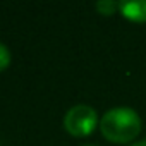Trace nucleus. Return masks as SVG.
I'll return each mask as SVG.
<instances>
[{
  "instance_id": "6",
  "label": "nucleus",
  "mask_w": 146,
  "mask_h": 146,
  "mask_svg": "<svg viewBox=\"0 0 146 146\" xmlns=\"http://www.w3.org/2000/svg\"><path fill=\"white\" fill-rule=\"evenodd\" d=\"M131 146H146V139H141V141H136V143H132Z\"/></svg>"
},
{
  "instance_id": "1",
  "label": "nucleus",
  "mask_w": 146,
  "mask_h": 146,
  "mask_svg": "<svg viewBox=\"0 0 146 146\" xmlns=\"http://www.w3.org/2000/svg\"><path fill=\"white\" fill-rule=\"evenodd\" d=\"M141 127L143 120L131 107H113L100 119V131L103 137L117 144H125L136 139Z\"/></svg>"
},
{
  "instance_id": "3",
  "label": "nucleus",
  "mask_w": 146,
  "mask_h": 146,
  "mask_svg": "<svg viewBox=\"0 0 146 146\" xmlns=\"http://www.w3.org/2000/svg\"><path fill=\"white\" fill-rule=\"evenodd\" d=\"M119 12L132 23H146V0L119 2Z\"/></svg>"
},
{
  "instance_id": "7",
  "label": "nucleus",
  "mask_w": 146,
  "mask_h": 146,
  "mask_svg": "<svg viewBox=\"0 0 146 146\" xmlns=\"http://www.w3.org/2000/svg\"><path fill=\"white\" fill-rule=\"evenodd\" d=\"M83 146H95V144H83Z\"/></svg>"
},
{
  "instance_id": "5",
  "label": "nucleus",
  "mask_w": 146,
  "mask_h": 146,
  "mask_svg": "<svg viewBox=\"0 0 146 146\" xmlns=\"http://www.w3.org/2000/svg\"><path fill=\"white\" fill-rule=\"evenodd\" d=\"M9 64H11V50L4 43H0V72L5 70Z\"/></svg>"
},
{
  "instance_id": "2",
  "label": "nucleus",
  "mask_w": 146,
  "mask_h": 146,
  "mask_svg": "<svg viewBox=\"0 0 146 146\" xmlns=\"http://www.w3.org/2000/svg\"><path fill=\"white\" fill-rule=\"evenodd\" d=\"M96 125H100L96 110L84 103L70 107L64 115V129L74 137L90 136L96 129Z\"/></svg>"
},
{
  "instance_id": "4",
  "label": "nucleus",
  "mask_w": 146,
  "mask_h": 146,
  "mask_svg": "<svg viewBox=\"0 0 146 146\" xmlns=\"http://www.w3.org/2000/svg\"><path fill=\"white\" fill-rule=\"evenodd\" d=\"M96 11L102 14V16H112L119 11V2H112V0H100L96 2Z\"/></svg>"
}]
</instances>
